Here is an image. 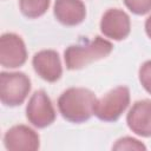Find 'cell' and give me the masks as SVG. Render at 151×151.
Instances as JSON below:
<instances>
[{"instance_id": "obj_1", "label": "cell", "mask_w": 151, "mask_h": 151, "mask_svg": "<svg viewBox=\"0 0 151 151\" xmlns=\"http://www.w3.org/2000/svg\"><path fill=\"white\" fill-rule=\"evenodd\" d=\"M94 93L85 87H71L64 91L58 99L61 116L71 123H83L93 114L96 104Z\"/></svg>"}, {"instance_id": "obj_2", "label": "cell", "mask_w": 151, "mask_h": 151, "mask_svg": "<svg viewBox=\"0 0 151 151\" xmlns=\"http://www.w3.org/2000/svg\"><path fill=\"white\" fill-rule=\"evenodd\" d=\"M112 48V44L101 37H96L92 40L83 39L78 44L71 45L65 50L64 59L66 67L68 70L83 68L90 63L107 57Z\"/></svg>"}, {"instance_id": "obj_3", "label": "cell", "mask_w": 151, "mask_h": 151, "mask_svg": "<svg viewBox=\"0 0 151 151\" xmlns=\"http://www.w3.org/2000/svg\"><path fill=\"white\" fill-rule=\"evenodd\" d=\"M31 91V80L22 72L0 73V99L6 106H18Z\"/></svg>"}, {"instance_id": "obj_4", "label": "cell", "mask_w": 151, "mask_h": 151, "mask_svg": "<svg viewBox=\"0 0 151 151\" xmlns=\"http://www.w3.org/2000/svg\"><path fill=\"white\" fill-rule=\"evenodd\" d=\"M130 104V91L126 86H118L96 100L93 114L104 122H116Z\"/></svg>"}, {"instance_id": "obj_5", "label": "cell", "mask_w": 151, "mask_h": 151, "mask_svg": "<svg viewBox=\"0 0 151 151\" xmlns=\"http://www.w3.org/2000/svg\"><path fill=\"white\" fill-rule=\"evenodd\" d=\"M26 117L28 122L38 129L47 127L54 122L55 111L45 91L39 90L32 94L26 106Z\"/></svg>"}, {"instance_id": "obj_6", "label": "cell", "mask_w": 151, "mask_h": 151, "mask_svg": "<svg viewBox=\"0 0 151 151\" xmlns=\"http://www.w3.org/2000/svg\"><path fill=\"white\" fill-rule=\"evenodd\" d=\"M27 51L24 40L15 33H5L0 38V64L5 68H15L25 64Z\"/></svg>"}, {"instance_id": "obj_7", "label": "cell", "mask_w": 151, "mask_h": 151, "mask_svg": "<svg viewBox=\"0 0 151 151\" xmlns=\"http://www.w3.org/2000/svg\"><path fill=\"white\" fill-rule=\"evenodd\" d=\"M131 29L130 17L119 8L107 9L100 20V31L101 33L113 40L125 39Z\"/></svg>"}, {"instance_id": "obj_8", "label": "cell", "mask_w": 151, "mask_h": 151, "mask_svg": "<svg viewBox=\"0 0 151 151\" xmlns=\"http://www.w3.org/2000/svg\"><path fill=\"white\" fill-rule=\"evenodd\" d=\"M4 145L11 151H35L39 149V134L26 125L12 126L4 136Z\"/></svg>"}, {"instance_id": "obj_9", "label": "cell", "mask_w": 151, "mask_h": 151, "mask_svg": "<svg viewBox=\"0 0 151 151\" xmlns=\"http://www.w3.org/2000/svg\"><path fill=\"white\" fill-rule=\"evenodd\" d=\"M32 65L38 76L48 83L57 81L63 74L59 54L53 50H42L37 52L32 59Z\"/></svg>"}, {"instance_id": "obj_10", "label": "cell", "mask_w": 151, "mask_h": 151, "mask_svg": "<svg viewBox=\"0 0 151 151\" xmlns=\"http://www.w3.org/2000/svg\"><path fill=\"white\" fill-rule=\"evenodd\" d=\"M127 126L142 137H151V100L136 101L126 116Z\"/></svg>"}, {"instance_id": "obj_11", "label": "cell", "mask_w": 151, "mask_h": 151, "mask_svg": "<svg viewBox=\"0 0 151 151\" xmlns=\"http://www.w3.org/2000/svg\"><path fill=\"white\" fill-rule=\"evenodd\" d=\"M54 17L66 26H76L84 21L86 8L81 0H55Z\"/></svg>"}, {"instance_id": "obj_12", "label": "cell", "mask_w": 151, "mask_h": 151, "mask_svg": "<svg viewBox=\"0 0 151 151\" xmlns=\"http://www.w3.org/2000/svg\"><path fill=\"white\" fill-rule=\"evenodd\" d=\"M51 0H19L21 13L27 18H38L46 13Z\"/></svg>"}, {"instance_id": "obj_13", "label": "cell", "mask_w": 151, "mask_h": 151, "mask_svg": "<svg viewBox=\"0 0 151 151\" xmlns=\"http://www.w3.org/2000/svg\"><path fill=\"white\" fill-rule=\"evenodd\" d=\"M113 150H146V146L136 138L124 137L117 140L113 145Z\"/></svg>"}, {"instance_id": "obj_14", "label": "cell", "mask_w": 151, "mask_h": 151, "mask_svg": "<svg viewBox=\"0 0 151 151\" xmlns=\"http://www.w3.org/2000/svg\"><path fill=\"white\" fill-rule=\"evenodd\" d=\"M124 4L137 15H143L151 11V0H124Z\"/></svg>"}, {"instance_id": "obj_15", "label": "cell", "mask_w": 151, "mask_h": 151, "mask_svg": "<svg viewBox=\"0 0 151 151\" xmlns=\"http://www.w3.org/2000/svg\"><path fill=\"white\" fill-rule=\"evenodd\" d=\"M139 81L142 86L151 94V60L145 61L139 68Z\"/></svg>"}, {"instance_id": "obj_16", "label": "cell", "mask_w": 151, "mask_h": 151, "mask_svg": "<svg viewBox=\"0 0 151 151\" xmlns=\"http://www.w3.org/2000/svg\"><path fill=\"white\" fill-rule=\"evenodd\" d=\"M145 31H146V34L149 35V38L151 39V15L145 21Z\"/></svg>"}]
</instances>
